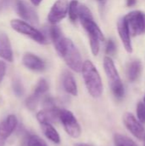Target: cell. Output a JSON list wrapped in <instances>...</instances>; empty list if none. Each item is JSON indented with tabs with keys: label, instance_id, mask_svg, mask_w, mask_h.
I'll list each match as a JSON object with an SVG mask.
<instances>
[{
	"label": "cell",
	"instance_id": "3957f363",
	"mask_svg": "<svg viewBox=\"0 0 145 146\" xmlns=\"http://www.w3.org/2000/svg\"><path fill=\"white\" fill-rule=\"evenodd\" d=\"M81 72L90 95L95 98H100L103 92V86L101 76L94 64L91 61L86 60L83 62Z\"/></svg>",
	"mask_w": 145,
	"mask_h": 146
},
{
	"label": "cell",
	"instance_id": "5bb4252c",
	"mask_svg": "<svg viewBox=\"0 0 145 146\" xmlns=\"http://www.w3.org/2000/svg\"><path fill=\"white\" fill-rule=\"evenodd\" d=\"M16 6H17V12L23 20L28 21V23H32V24H37L38 22V17L37 14L25 2H23L22 0H18L16 3Z\"/></svg>",
	"mask_w": 145,
	"mask_h": 146
},
{
	"label": "cell",
	"instance_id": "484cf974",
	"mask_svg": "<svg viewBox=\"0 0 145 146\" xmlns=\"http://www.w3.org/2000/svg\"><path fill=\"white\" fill-rule=\"evenodd\" d=\"M5 73H6V64L4 62L0 61V82L3 79Z\"/></svg>",
	"mask_w": 145,
	"mask_h": 146
},
{
	"label": "cell",
	"instance_id": "f1b7e54d",
	"mask_svg": "<svg viewBox=\"0 0 145 146\" xmlns=\"http://www.w3.org/2000/svg\"><path fill=\"white\" fill-rule=\"evenodd\" d=\"M73 146H90L87 144H83V143H77V144H74Z\"/></svg>",
	"mask_w": 145,
	"mask_h": 146
},
{
	"label": "cell",
	"instance_id": "5b68a950",
	"mask_svg": "<svg viewBox=\"0 0 145 146\" xmlns=\"http://www.w3.org/2000/svg\"><path fill=\"white\" fill-rule=\"evenodd\" d=\"M10 25H11V27L15 31L29 37L30 38H32V40L36 41L38 44H46L47 43L44 35L40 31H38L37 28L32 27L30 23H28L25 21L15 19L10 21Z\"/></svg>",
	"mask_w": 145,
	"mask_h": 146
},
{
	"label": "cell",
	"instance_id": "52a82bcc",
	"mask_svg": "<svg viewBox=\"0 0 145 146\" xmlns=\"http://www.w3.org/2000/svg\"><path fill=\"white\" fill-rule=\"evenodd\" d=\"M60 112L61 109L56 105L54 100L50 98H46L44 101V110L37 114V119L39 123L48 122L51 124L60 120Z\"/></svg>",
	"mask_w": 145,
	"mask_h": 146
},
{
	"label": "cell",
	"instance_id": "9a60e30c",
	"mask_svg": "<svg viewBox=\"0 0 145 146\" xmlns=\"http://www.w3.org/2000/svg\"><path fill=\"white\" fill-rule=\"evenodd\" d=\"M117 29L119 36L122 41V44L125 47V50L128 53L132 52V40H131V35L128 30V27L126 24V21L124 20V17L120 19L117 23Z\"/></svg>",
	"mask_w": 145,
	"mask_h": 146
},
{
	"label": "cell",
	"instance_id": "8fae6325",
	"mask_svg": "<svg viewBox=\"0 0 145 146\" xmlns=\"http://www.w3.org/2000/svg\"><path fill=\"white\" fill-rule=\"evenodd\" d=\"M48 89L49 85L47 81L44 79H40L38 81L33 92L26 100V105L27 109H29L30 110H34L37 108L41 97L48 91Z\"/></svg>",
	"mask_w": 145,
	"mask_h": 146
},
{
	"label": "cell",
	"instance_id": "2e32d148",
	"mask_svg": "<svg viewBox=\"0 0 145 146\" xmlns=\"http://www.w3.org/2000/svg\"><path fill=\"white\" fill-rule=\"evenodd\" d=\"M0 57L7 62H13V51L9 37L6 33L0 32Z\"/></svg>",
	"mask_w": 145,
	"mask_h": 146
},
{
	"label": "cell",
	"instance_id": "7402d4cb",
	"mask_svg": "<svg viewBox=\"0 0 145 146\" xmlns=\"http://www.w3.org/2000/svg\"><path fill=\"white\" fill-rule=\"evenodd\" d=\"M50 38H51L53 44L59 41L63 37L61 29L57 26H55V25L50 28Z\"/></svg>",
	"mask_w": 145,
	"mask_h": 146
},
{
	"label": "cell",
	"instance_id": "4dcf8cb0",
	"mask_svg": "<svg viewBox=\"0 0 145 146\" xmlns=\"http://www.w3.org/2000/svg\"><path fill=\"white\" fill-rule=\"evenodd\" d=\"M144 146H145V136H144Z\"/></svg>",
	"mask_w": 145,
	"mask_h": 146
},
{
	"label": "cell",
	"instance_id": "4fadbf2b",
	"mask_svg": "<svg viewBox=\"0 0 145 146\" xmlns=\"http://www.w3.org/2000/svg\"><path fill=\"white\" fill-rule=\"evenodd\" d=\"M22 62L26 68L35 72H41L45 69V62L32 53H26L22 57Z\"/></svg>",
	"mask_w": 145,
	"mask_h": 146
},
{
	"label": "cell",
	"instance_id": "7a4b0ae2",
	"mask_svg": "<svg viewBox=\"0 0 145 146\" xmlns=\"http://www.w3.org/2000/svg\"><path fill=\"white\" fill-rule=\"evenodd\" d=\"M58 54L63 58L66 64L73 71L81 72L83 62L80 53L72 40L62 37L59 41L54 43Z\"/></svg>",
	"mask_w": 145,
	"mask_h": 146
},
{
	"label": "cell",
	"instance_id": "ba28073f",
	"mask_svg": "<svg viewBox=\"0 0 145 146\" xmlns=\"http://www.w3.org/2000/svg\"><path fill=\"white\" fill-rule=\"evenodd\" d=\"M59 118L64 127L65 131L69 136L74 139H77L80 136L81 134L80 126L71 111L67 110H61Z\"/></svg>",
	"mask_w": 145,
	"mask_h": 146
},
{
	"label": "cell",
	"instance_id": "1f68e13d",
	"mask_svg": "<svg viewBox=\"0 0 145 146\" xmlns=\"http://www.w3.org/2000/svg\"><path fill=\"white\" fill-rule=\"evenodd\" d=\"M1 9H2V3H0V10H1Z\"/></svg>",
	"mask_w": 145,
	"mask_h": 146
},
{
	"label": "cell",
	"instance_id": "d4e9b609",
	"mask_svg": "<svg viewBox=\"0 0 145 146\" xmlns=\"http://www.w3.org/2000/svg\"><path fill=\"white\" fill-rule=\"evenodd\" d=\"M116 52V45L115 43L112 39H109L106 45V54L107 55H115Z\"/></svg>",
	"mask_w": 145,
	"mask_h": 146
},
{
	"label": "cell",
	"instance_id": "d6a6232c",
	"mask_svg": "<svg viewBox=\"0 0 145 146\" xmlns=\"http://www.w3.org/2000/svg\"><path fill=\"white\" fill-rule=\"evenodd\" d=\"M144 104H145V96H144Z\"/></svg>",
	"mask_w": 145,
	"mask_h": 146
},
{
	"label": "cell",
	"instance_id": "4316f807",
	"mask_svg": "<svg viewBox=\"0 0 145 146\" xmlns=\"http://www.w3.org/2000/svg\"><path fill=\"white\" fill-rule=\"evenodd\" d=\"M137 0H126V5L128 7H132L136 4Z\"/></svg>",
	"mask_w": 145,
	"mask_h": 146
},
{
	"label": "cell",
	"instance_id": "ffe728a7",
	"mask_svg": "<svg viewBox=\"0 0 145 146\" xmlns=\"http://www.w3.org/2000/svg\"><path fill=\"white\" fill-rule=\"evenodd\" d=\"M114 141L115 146H138L132 139L121 133L115 134Z\"/></svg>",
	"mask_w": 145,
	"mask_h": 146
},
{
	"label": "cell",
	"instance_id": "83f0119b",
	"mask_svg": "<svg viewBox=\"0 0 145 146\" xmlns=\"http://www.w3.org/2000/svg\"><path fill=\"white\" fill-rule=\"evenodd\" d=\"M31 2L32 3L33 5L35 6H38L40 4V3L42 2V0H31Z\"/></svg>",
	"mask_w": 145,
	"mask_h": 146
},
{
	"label": "cell",
	"instance_id": "6da1fadb",
	"mask_svg": "<svg viewBox=\"0 0 145 146\" xmlns=\"http://www.w3.org/2000/svg\"><path fill=\"white\" fill-rule=\"evenodd\" d=\"M78 17L80 23L86 31L89 39L91 52L94 56H97L100 50V42L104 41V36L97 24L94 21L91 10L84 4L79 5Z\"/></svg>",
	"mask_w": 145,
	"mask_h": 146
},
{
	"label": "cell",
	"instance_id": "30bf717a",
	"mask_svg": "<svg viewBox=\"0 0 145 146\" xmlns=\"http://www.w3.org/2000/svg\"><path fill=\"white\" fill-rule=\"evenodd\" d=\"M68 0H56L48 14V21L56 25L64 19L68 10Z\"/></svg>",
	"mask_w": 145,
	"mask_h": 146
},
{
	"label": "cell",
	"instance_id": "f546056e",
	"mask_svg": "<svg viewBox=\"0 0 145 146\" xmlns=\"http://www.w3.org/2000/svg\"><path fill=\"white\" fill-rule=\"evenodd\" d=\"M10 0H2V2H3V3H4V4H7V3H9V2Z\"/></svg>",
	"mask_w": 145,
	"mask_h": 146
},
{
	"label": "cell",
	"instance_id": "d6986e66",
	"mask_svg": "<svg viewBox=\"0 0 145 146\" xmlns=\"http://www.w3.org/2000/svg\"><path fill=\"white\" fill-rule=\"evenodd\" d=\"M142 63L136 60L132 62L127 68V76L131 82L136 81L142 74Z\"/></svg>",
	"mask_w": 145,
	"mask_h": 146
},
{
	"label": "cell",
	"instance_id": "836d02e7",
	"mask_svg": "<svg viewBox=\"0 0 145 146\" xmlns=\"http://www.w3.org/2000/svg\"><path fill=\"white\" fill-rule=\"evenodd\" d=\"M99 2H102V1H103V0H98Z\"/></svg>",
	"mask_w": 145,
	"mask_h": 146
},
{
	"label": "cell",
	"instance_id": "8992f818",
	"mask_svg": "<svg viewBox=\"0 0 145 146\" xmlns=\"http://www.w3.org/2000/svg\"><path fill=\"white\" fill-rule=\"evenodd\" d=\"M124 20L128 27L130 35L139 36L145 33V13L141 10H134L127 14Z\"/></svg>",
	"mask_w": 145,
	"mask_h": 146
},
{
	"label": "cell",
	"instance_id": "44dd1931",
	"mask_svg": "<svg viewBox=\"0 0 145 146\" xmlns=\"http://www.w3.org/2000/svg\"><path fill=\"white\" fill-rule=\"evenodd\" d=\"M78 9H79V3L77 0H72L68 4V14L69 15V19L72 21H75L78 18Z\"/></svg>",
	"mask_w": 145,
	"mask_h": 146
},
{
	"label": "cell",
	"instance_id": "277c9868",
	"mask_svg": "<svg viewBox=\"0 0 145 146\" xmlns=\"http://www.w3.org/2000/svg\"><path fill=\"white\" fill-rule=\"evenodd\" d=\"M103 68H104L106 75L109 79L110 88L114 96L118 99H121L125 95V89H124V86L122 84V81L120 78L119 73L117 71V68L112 58H110L109 56L104 57Z\"/></svg>",
	"mask_w": 145,
	"mask_h": 146
},
{
	"label": "cell",
	"instance_id": "7c38bea8",
	"mask_svg": "<svg viewBox=\"0 0 145 146\" xmlns=\"http://www.w3.org/2000/svg\"><path fill=\"white\" fill-rule=\"evenodd\" d=\"M17 126L15 115H9L4 121L0 122V146H4L7 139L15 131Z\"/></svg>",
	"mask_w": 145,
	"mask_h": 146
},
{
	"label": "cell",
	"instance_id": "603a6c76",
	"mask_svg": "<svg viewBox=\"0 0 145 146\" xmlns=\"http://www.w3.org/2000/svg\"><path fill=\"white\" fill-rule=\"evenodd\" d=\"M27 146H47V144L38 135H31L27 140Z\"/></svg>",
	"mask_w": 145,
	"mask_h": 146
},
{
	"label": "cell",
	"instance_id": "ac0fdd59",
	"mask_svg": "<svg viewBox=\"0 0 145 146\" xmlns=\"http://www.w3.org/2000/svg\"><path fill=\"white\" fill-rule=\"evenodd\" d=\"M41 125V128L42 131L44 133V134L46 136V138L48 139H50V141H52L55 144H59L60 143V136L57 133V131L55 129V127L48 122H44V123H40Z\"/></svg>",
	"mask_w": 145,
	"mask_h": 146
},
{
	"label": "cell",
	"instance_id": "9c48e42d",
	"mask_svg": "<svg viewBox=\"0 0 145 146\" xmlns=\"http://www.w3.org/2000/svg\"><path fill=\"white\" fill-rule=\"evenodd\" d=\"M123 123L126 129L138 139L144 140L145 136V128L141 122L130 112H126L123 115Z\"/></svg>",
	"mask_w": 145,
	"mask_h": 146
},
{
	"label": "cell",
	"instance_id": "cb8c5ba5",
	"mask_svg": "<svg viewBox=\"0 0 145 146\" xmlns=\"http://www.w3.org/2000/svg\"><path fill=\"white\" fill-rule=\"evenodd\" d=\"M137 116L141 123H145V104L139 102L137 106Z\"/></svg>",
	"mask_w": 145,
	"mask_h": 146
},
{
	"label": "cell",
	"instance_id": "e0dca14e",
	"mask_svg": "<svg viewBox=\"0 0 145 146\" xmlns=\"http://www.w3.org/2000/svg\"><path fill=\"white\" fill-rule=\"evenodd\" d=\"M63 87L65 91L73 95V96H77L78 95V88H77V84L76 81L71 73L66 72L65 74L63 75Z\"/></svg>",
	"mask_w": 145,
	"mask_h": 146
}]
</instances>
